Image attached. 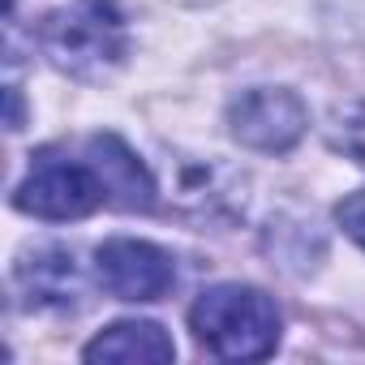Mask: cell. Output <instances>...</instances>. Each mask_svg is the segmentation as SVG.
Masks as SVG:
<instances>
[{
	"label": "cell",
	"mask_w": 365,
	"mask_h": 365,
	"mask_svg": "<svg viewBox=\"0 0 365 365\" xmlns=\"http://www.w3.org/2000/svg\"><path fill=\"white\" fill-rule=\"evenodd\" d=\"M335 224L365 250V190H356V194H348L339 207H335Z\"/></svg>",
	"instance_id": "cell-11"
},
{
	"label": "cell",
	"mask_w": 365,
	"mask_h": 365,
	"mask_svg": "<svg viewBox=\"0 0 365 365\" xmlns=\"http://www.w3.org/2000/svg\"><path fill=\"white\" fill-rule=\"evenodd\" d=\"M168 198L198 228H232L250 207V176L220 155H180L168 168Z\"/></svg>",
	"instance_id": "cell-3"
},
{
	"label": "cell",
	"mask_w": 365,
	"mask_h": 365,
	"mask_svg": "<svg viewBox=\"0 0 365 365\" xmlns=\"http://www.w3.org/2000/svg\"><path fill=\"white\" fill-rule=\"evenodd\" d=\"M9 129H22V95H18V86H9Z\"/></svg>",
	"instance_id": "cell-12"
},
{
	"label": "cell",
	"mask_w": 365,
	"mask_h": 365,
	"mask_svg": "<svg viewBox=\"0 0 365 365\" xmlns=\"http://www.w3.org/2000/svg\"><path fill=\"white\" fill-rule=\"evenodd\" d=\"M194 5H198V0H194Z\"/></svg>",
	"instance_id": "cell-13"
},
{
	"label": "cell",
	"mask_w": 365,
	"mask_h": 365,
	"mask_svg": "<svg viewBox=\"0 0 365 365\" xmlns=\"http://www.w3.org/2000/svg\"><path fill=\"white\" fill-rule=\"evenodd\" d=\"M331 142H335V150H344L356 168H365V103H356V108H348V112L339 116Z\"/></svg>",
	"instance_id": "cell-10"
},
{
	"label": "cell",
	"mask_w": 365,
	"mask_h": 365,
	"mask_svg": "<svg viewBox=\"0 0 365 365\" xmlns=\"http://www.w3.org/2000/svg\"><path fill=\"white\" fill-rule=\"evenodd\" d=\"M39 52L78 82H103L129 56V26L112 0H69L39 22Z\"/></svg>",
	"instance_id": "cell-1"
},
{
	"label": "cell",
	"mask_w": 365,
	"mask_h": 365,
	"mask_svg": "<svg viewBox=\"0 0 365 365\" xmlns=\"http://www.w3.org/2000/svg\"><path fill=\"white\" fill-rule=\"evenodd\" d=\"M86 159L99 176L103 202L129 215H146L159 202V180L155 172L116 138V133H91L86 138Z\"/></svg>",
	"instance_id": "cell-7"
},
{
	"label": "cell",
	"mask_w": 365,
	"mask_h": 365,
	"mask_svg": "<svg viewBox=\"0 0 365 365\" xmlns=\"http://www.w3.org/2000/svg\"><path fill=\"white\" fill-rule=\"evenodd\" d=\"M86 361H116V365H168L176 361V344L172 335L159 327V322H146V318H125V322H112L108 331H99L86 348H82Z\"/></svg>",
	"instance_id": "cell-9"
},
{
	"label": "cell",
	"mask_w": 365,
	"mask_h": 365,
	"mask_svg": "<svg viewBox=\"0 0 365 365\" xmlns=\"http://www.w3.org/2000/svg\"><path fill=\"white\" fill-rule=\"evenodd\" d=\"M194 339L220 361H262L279 344V309L262 288L215 284L190 305Z\"/></svg>",
	"instance_id": "cell-2"
},
{
	"label": "cell",
	"mask_w": 365,
	"mask_h": 365,
	"mask_svg": "<svg viewBox=\"0 0 365 365\" xmlns=\"http://www.w3.org/2000/svg\"><path fill=\"white\" fill-rule=\"evenodd\" d=\"M95 275L116 301H138V305L159 301L176 284L172 254L150 245V241H133V237L103 241L99 254H95Z\"/></svg>",
	"instance_id": "cell-6"
},
{
	"label": "cell",
	"mask_w": 365,
	"mask_h": 365,
	"mask_svg": "<svg viewBox=\"0 0 365 365\" xmlns=\"http://www.w3.org/2000/svg\"><path fill=\"white\" fill-rule=\"evenodd\" d=\"M99 202H103V190H99V176H95L91 159L78 163L69 155H56V150L35 155L31 172L22 176V185L14 190V207L22 215L48 220V224L82 220Z\"/></svg>",
	"instance_id": "cell-4"
},
{
	"label": "cell",
	"mask_w": 365,
	"mask_h": 365,
	"mask_svg": "<svg viewBox=\"0 0 365 365\" xmlns=\"http://www.w3.org/2000/svg\"><path fill=\"white\" fill-rule=\"evenodd\" d=\"M228 129L241 146L250 150H262V155H284L292 150L305 129H309V112L301 103L297 91H284V86H254V91H241L232 103H228Z\"/></svg>",
	"instance_id": "cell-5"
},
{
	"label": "cell",
	"mask_w": 365,
	"mask_h": 365,
	"mask_svg": "<svg viewBox=\"0 0 365 365\" xmlns=\"http://www.w3.org/2000/svg\"><path fill=\"white\" fill-rule=\"evenodd\" d=\"M14 284L22 292V305H31V309H73L82 297L78 258L65 245H43V250L26 254L14 271Z\"/></svg>",
	"instance_id": "cell-8"
}]
</instances>
